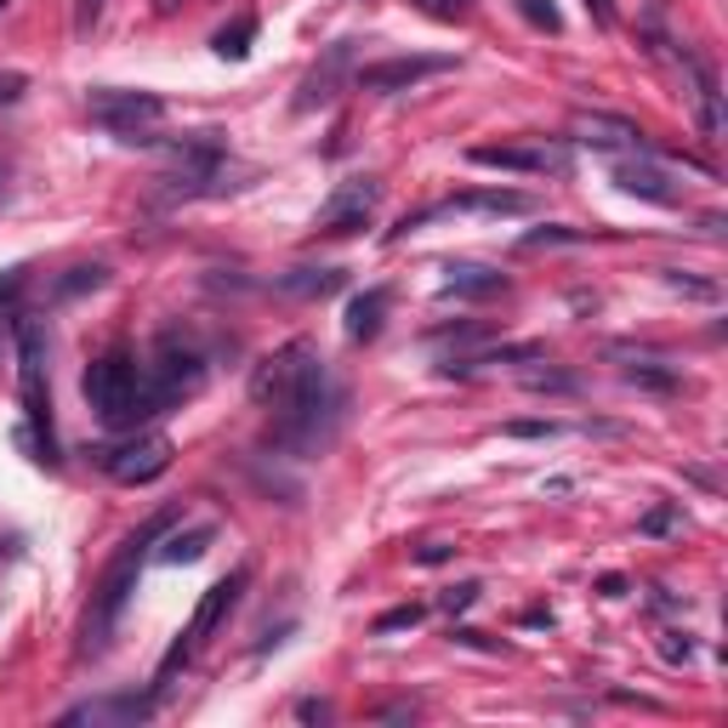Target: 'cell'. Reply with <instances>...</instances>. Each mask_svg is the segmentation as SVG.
I'll return each instance as SVG.
<instances>
[{
  "label": "cell",
  "instance_id": "cell-19",
  "mask_svg": "<svg viewBox=\"0 0 728 728\" xmlns=\"http://www.w3.org/2000/svg\"><path fill=\"white\" fill-rule=\"evenodd\" d=\"M615 183L626 188V194H643V199H655V206H671V188H666V177L655 165H615Z\"/></svg>",
  "mask_w": 728,
  "mask_h": 728
},
{
  "label": "cell",
  "instance_id": "cell-8",
  "mask_svg": "<svg viewBox=\"0 0 728 728\" xmlns=\"http://www.w3.org/2000/svg\"><path fill=\"white\" fill-rule=\"evenodd\" d=\"M148 375L160 382L165 405H177V398L199 393V382H206V354H199L194 342H183V336H160V354H155V365H148Z\"/></svg>",
  "mask_w": 728,
  "mask_h": 728
},
{
  "label": "cell",
  "instance_id": "cell-13",
  "mask_svg": "<svg viewBox=\"0 0 728 728\" xmlns=\"http://www.w3.org/2000/svg\"><path fill=\"white\" fill-rule=\"evenodd\" d=\"M439 296H461V303H490V296H507V273H495L484 262H449Z\"/></svg>",
  "mask_w": 728,
  "mask_h": 728
},
{
  "label": "cell",
  "instance_id": "cell-29",
  "mask_svg": "<svg viewBox=\"0 0 728 728\" xmlns=\"http://www.w3.org/2000/svg\"><path fill=\"white\" fill-rule=\"evenodd\" d=\"M587 234L581 229H535L530 239H523V250H541V245H581Z\"/></svg>",
  "mask_w": 728,
  "mask_h": 728
},
{
  "label": "cell",
  "instance_id": "cell-15",
  "mask_svg": "<svg viewBox=\"0 0 728 728\" xmlns=\"http://www.w3.org/2000/svg\"><path fill=\"white\" fill-rule=\"evenodd\" d=\"M472 165H490V171H564V155L552 148H507V143H484L472 148Z\"/></svg>",
  "mask_w": 728,
  "mask_h": 728
},
{
  "label": "cell",
  "instance_id": "cell-38",
  "mask_svg": "<svg viewBox=\"0 0 728 728\" xmlns=\"http://www.w3.org/2000/svg\"><path fill=\"white\" fill-rule=\"evenodd\" d=\"M296 717H303V723H324V717H331V706H324V700H303Z\"/></svg>",
  "mask_w": 728,
  "mask_h": 728
},
{
  "label": "cell",
  "instance_id": "cell-32",
  "mask_svg": "<svg viewBox=\"0 0 728 728\" xmlns=\"http://www.w3.org/2000/svg\"><path fill=\"white\" fill-rule=\"evenodd\" d=\"M661 655H666V661H689V655H694L689 632H661Z\"/></svg>",
  "mask_w": 728,
  "mask_h": 728
},
{
  "label": "cell",
  "instance_id": "cell-6",
  "mask_svg": "<svg viewBox=\"0 0 728 728\" xmlns=\"http://www.w3.org/2000/svg\"><path fill=\"white\" fill-rule=\"evenodd\" d=\"M245 587H250V569H234V575H222V581H217L206 597H199V609H194V620H188V632H183L177 643L165 649V661H160V677H171L177 666H188V661L199 655V643H206V638L217 632V626L229 620V609L239 604V592H245Z\"/></svg>",
  "mask_w": 728,
  "mask_h": 728
},
{
  "label": "cell",
  "instance_id": "cell-25",
  "mask_svg": "<svg viewBox=\"0 0 728 728\" xmlns=\"http://www.w3.org/2000/svg\"><path fill=\"white\" fill-rule=\"evenodd\" d=\"M523 387L530 393H575V375L569 370H523Z\"/></svg>",
  "mask_w": 728,
  "mask_h": 728
},
{
  "label": "cell",
  "instance_id": "cell-40",
  "mask_svg": "<svg viewBox=\"0 0 728 728\" xmlns=\"http://www.w3.org/2000/svg\"><path fill=\"white\" fill-rule=\"evenodd\" d=\"M416 706H382V723H410Z\"/></svg>",
  "mask_w": 728,
  "mask_h": 728
},
{
  "label": "cell",
  "instance_id": "cell-37",
  "mask_svg": "<svg viewBox=\"0 0 728 728\" xmlns=\"http://www.w3.org/2000/svg\"><path fill=\"white\" fill-rule=\"evenodd\" d=\"M587 12L597 17V29H615V23H620V17H615V7H609V0H587Z\"/></svg>",
  "mask_w": 728,
  "mask_h": 728
},
{
  "label": "cell",
  "instance_id": "cell-30",
  "mask_svg": "<svg viewBox=\"0 0 728 728\" xmlns=\"http://www.w3.org/2000/svg\"><path fill=\"white\" fill-rule=\"evenodd\" d=\"M638 530H643V535H666V530H677V507H649Z\"/></svg>",
  "mask_w": 728,
  "mask_h": 728
},
{
  "label": "cell",
  "instance_id": "cell-24",
  "mask_svg": "<svg viewBox=\"0 0 728 728\" xmlns=\"http://www.w3.org/2000/svg\"><path fill=\"white\" fill-rule=\"evenodd\" d=\"M421 604H398V609H387V615H375V638H387V632H410V626H421Z\"/></svg>",
  "mask_w": 728,
  "mask_h": 728
},
{
  "label": "cell",
  "instance_id": "cell-28",
  "mask_svg": "<svg viewBox=\"0 0 728 728\" xmlns=\"http://www.w3.org/2000/svg\"><path fill=\"white\" fill-rule=\"evenodd\" d=\"M479 581H461V587H449L444 597H439V609H449V615H461V609H472V604H479Z\"/></svg>",
  "mask_w": 728,
  "mask_h": 728
},
{
  "label": "cell",
  "instance_id": "cell-26",
  "mask_svg": "<svg viewBox=\"0 0 728 728\" xmlns=\"http://www.w3.org/2000/svg\"><path fill=\"white\" fill-rule=\"evenodd\" d=\"M518 12L535 23V29H546V35H558L564 29V17H558V7H552V0H518Z\"/></svg>",
  "mask_w": 728,
  "mask_h": 728
},
{
  "label": "cell",
  "instance_id": "cell-18",
  "mask_svg": "<svg viewBox=\"0 0 728 728\" xmlns=\"http://www.w3.org/2000/svg\"><path fill=\"white\" fill-rule=\"evenodd\" d=\"M694 74V103H700V132L706 137H723V91H717V74L706 63H689Z\"/></svg>",
  "mask_w": 728,
  "mask_h": 728
},
{
  "label": "cell",
  "instance_id": "cell-12",
  "mask_svg": "<svg viewBox=\"0 0 728 728\" xmlns=\"http://www.w3.org/2000/svg\"><path fill=\"white\" fill-rule=\"evenodd\" d=\"M148 717H155V700H148V694H109V700H86V706L63 712V723H91V728H103V723L137 728Z\"/></svg>",
  "mask_w": 728,
  "mask_h": 728
},
{
  "label": "cell",
  "instance_id": "cell-42",
  "mask_svg": "<svg viewBox=\"0 0 728 728\" xmlns=\"http://www.w3.org/2000/svg\"><path fill=\"white\" fill-rule=\"evenodd\" d=\"M7 7H12V0H0V12H7Z\"/></svg>",
  "mask_w": 728,
  "mask_h": 728
},
{
  "label": "cell",
  "instance_id": "cell-7",
  "mask_svg": "<svg viewBox=\"0 0 728 728\" xmlns=\"http://www.w3.org/2000/svg\"><path fill=\"white\" fill-rule=\"evenodd\" d=\"M103 472L114 484H148V479H160V472L171 467V439L165 433H143V439H125L114 449H103Z\"/></svg>",
  "mask_w": 728,
  "mask_h": 728
},
{
  "label": "cell",
  "instance_id": "cell-1",
  "mask_svg": "<svg viewBox=\"0 0 728 728\" xmlns=\"http://www.w3.org/2000/svg\"><path fill=\"white\" fill-rule=\"evenodd\" d=\"M86 405L109 427H143V421H155V416L171 410L160 382L132 354H103L86 370Z\"/></svg>",
  "mask_w": 728,
  "mask_h": 728
},
{
  "label": "cell",
  "instance_id": "cell-23",
  "mask_svg": "<svg viewBox=\"0 0 728 728\" xmlns=\"http://www.w3.org/2000/svg\"><path fill=\"white\" fill-rule=\"evenodd\" d=\"M109 285V268H69V280L58 285V296H81V291H103Z\"/></svg>",
  "mask_w": 728,
  "mask_h": 728
},
{
  "label": "cell",
  "instance_id": "cell-35",
  "mask_svg": "<svg viewBox=\"0 0 728 728\" xmlns=\"http://www.w3.org/2000/svg\"><path fill=\"white\" fill-rule=\"evenodd\" d=\"M97 17H103V0H81V12H74V35H91Z\"/></svg>",
  "mask_w": 728,
  "mask_h": 728
},
{
  "label": "cell",
  "instance_id": "cell-34",
  "mask_svg": "<svg viewBox=\"0 0 728 728\" xmlns=\"http://www.w3.org/2000/svg\"><path fill=\"white\" fill-rule=\"evenodd\" d=\"M23 91H29V81H23L17 69H0V103H17Z\"/></svg>",
  "mask_w": 728,
  "mask_h": 728
},
{
  "label": "cell",
  "instance_id": "cell-43",
  "mask_svg": "<svg viewBox=\"0 0 728 728\" xmlns=\"http://www.w3.org/2000/svg\"><path fill=\"white\" fill-rule=\"evenodd\" d=\"M160 7H177V0H160Z\"/></svg>",
  "mask_w": 728,
  "mask_h": 728
},
{
  "label": "cell",
  "instance_id": "cell-41",
  "mask_svg": "<svg viewBox=\"0 0 728 728\" xmlns=\"http://www.w3.org/2000/svg\"><path fill=\"white\" fill-rule=\"evenodd\" d=\"M0 199H7V177H0Z\"/></svg>",
  "mask_w": 728,
  "mask_h": 728
},
{
  "label": "cell",
  "instance_id": "cell-21",
  "mask_svg": "<svg viewBox=\"0 0 728 728\" xmlns=\"http://www.w3.org/2000/svg\"><path fill=\"white\" fill-rule=\"evenodd\" d=\"M250 40H257V17H234L229 29H217L211 46H217V58H234V63H239V58L250 52Z\"/></svg>",
  "mask_w": 728,
  "mask_h": 728
},
{
  "label": "cell",
  "instance_id": "cell-10",
  "mask_svg": "<svg viewBox=\"0 0 728 728\" xmlns=\"http://www.w3.org/2000/svg\"><path fill=\"white\" fill-rule=\"evenodd\" d=\"M347 81H354V40H336L331 52H324V63H313L308 81L296 86V114H313L324 103H336Z\"/></svg>",
  "mask_w": 728,
  "mask_h": 728
},
{
  "label": "cell",
  "instance_id": "cell-11",
  "mask_svg": "<svg viewBox=\"0 0 728 728\" xmlns=\"http://www.w3.org/2000/svg\"><path fill=\"white\" fill-rule=\"evenodd\" d=\"M444 69H456V58H382V63H365L354 74V86L387 97V91H410L421 81H433V74H444Z\"/></svg>",
  "mask_w": 728,
  "mask_h": 728
},
{
  "label": "cell",
  "instance_id": "cell-36",
  "mask_svg": "<svg viewBox=\"0 0 728 728\" xmlns=\"http://www.w3.org/2000/svg\"><path fill=\"white\" fill-rule=\"evenodd\" d=\"M23 273H29V268H7V273H0V308H7L12 296L23 291Z\"/></svg>",
  "mask_w": 728,
  "mask_h": 728
},
{
  "label": "cell",
  "instance_id": "cell-5",
  "mask_svg": "<svg viewBox=\"0 0 728 728\" xmlns=\"http://www.w3.org/2000/svg\"><path fill=\"white\" fill-rule=\"evenodd\" d=\"M86 109H91V120L103 125V132H114L120 143H160L155 125L165 120V103H160L155 91H114V86H103V91L86 97Z\"/></svg>",
  "mask_w": 728,
  "mask_h": 728
},
{
  "label": "cell",
  "instance_id": "cell-2",
  "mask_svg": "<svg viewBox=\"0 0 728 728\" xmlns=\"http://www.w3.org/2000/svg\"><path fill=\"white\" fill-rule=\"evenodd\" d=\"M171 523H177V513H160V518H148L137 535H125V546L114 552V564H109V575H103V587H97V597H91V615H86V655H103V643H109V632H114V620H120V609H125V597L137 592V564H143V546H155Z\"/></svg>",
  "mask_w": 728,
  "mask_h": 728
},
{
  "label": "cell",
  "instance_id": "cell-16",
  "mask_svg": "<svg viewBox=\"0 0 728 728\" xmlns=\"http://www.w3.org/2000/svg\"><path fill=\"white\" fill-rule=\"evenodd\" d=\"M387 308H393V291L387 285H370L347 303V342H375L387 324Z\"/></svg>",
  "mask_w": 728,
  "mask_h": 728
},
{
  "label": "cell",
  "instance_id": "cell-33",
  "mask_svg": "<svg viewBox=\"0 0 728 728\" xmlns=\"http://www.w3.org/2000/svg\"><path fill=\"white\" fill-rule=\"evenodd\" d=\"M410 7H421L427 17H444V23H449V17H461V12H467V7H461V0H410Z\"/></svg>",
  "mask_w": 728,
  "mask_h": 728
},
{
  "label": "cell",
  "instance_id": "cell-4",
  "mask_svg": "<svg viewBox=\"0 0 728 728\" xmlns=\"http://www.w3.org/2000/svg\"><path fill=\"white\" fill-rule=\"evenodd\" d=\"M324 359L313 354V342H291V347H280L273 359H262L257 365V375H250V398H257L262 410H291L296 398H308L319 382H324Z\"/></svg>",
  "mask_w": 728,
  "mask_h": 728
},
{
  "label": "cell",
  "instance_id": "cell-9",
  "mask_svg": "<svg viewBox=\"0 0 728 728\" xmlns=\"http://www.w3.org/2000/svg\"><path fill=\"white\" fill-rule=\"evenodd\" d=\"M375 199H382V183H375V177H347L331 199H324V211H319L313 229L319 234H359L370 222V211H375Z\"/></svg>",
  "mask_w": 728,
  "mask_h": 728
},
{
  "label": "cell",
  "instance_id": "cell-39",
  "mask_svg": "<svg viewBox=\"0 0 728 728\" xmlns=\"http://www.w3.org/2000/svg\"><path fill=\"white\" fill-rule=\"evenodd\" d=\"M449 552H456V546H444V541H433V546H421V552H416V558H421V564H444V558H449Z\"/></svg>",
  "mask_w": 728,
  "mask_h": 728
},
{
  "label": "cell",
  "instance_id": "cell-22",
  "mask_svg": "<svg viewBox=\"0 0 728 728\" xmlns=\"http://www.w3.org/2000/svg\"><path fill=\"white\" fill-rule=\"evenodd\" d=\"M626 382H632V387H649V393H671V387H677V370H661V365H626Z\"/></svg>",
  "mask_w": 728,
  "mask_h": 728
},
{
  "label": "cell",
  "instance_id": "cell-17",
  "mask_svg": "<svg viewBox=\"0 0 728 728\" xmlns=\"http://www.w3.org/2000/svg\"><path fill=\"white\" fill-rule=\"evenodd\" d=\"M273 291L296 296V303H319V296L342 291V268H291V273H273Z\"/></svg>",
  "mask_w": 728,
  "mask_h": 728
},
{
  "label": "cell",
  "instance_id": "cell-27",
  "mask_svg": "<svg viewBox=\"0 0 728 728\" xmlns=\"http://www.w3.org/2000/svg\"><path fill=\"white\" fill-rule=\"evenodd\" d=\"M666 285L683 291V296H694V303H717V285H712V280H689V273H677V268H666Z\"/></svg>",
  "mask_w": 728,
  "mask_h": 728
},
{
  "label": "cell",
  "instance_id": "cell-31",
  "mask_svg": "<svg viewBox=\"0 0 728 728\" xmlns=\"http://www.w3.org/2000/svg\"><path fill=\"white\" fill-rule=\"evenodd\" d=\"M558 421H507V439H552Z\"/></svg>",
  "mask_w": 728,
  "mask_h": 728
},
{
  "label": "cell",
  "instance_id": "cell-3",
  "mask_svg": "<svg viewBox=\"0 0 728 728\" xmlns=\"http://www.w3.org/2000/svg\"><path fill=\"white\" fill-rule=\"evenodd\" d=\"M17 382H23V416H29L17 444L35 449V461H58L52 393H46V324L40 319H17Z\"/></svg>",
  "mask_w": 728,
  "mask_h": 728
},
{
  "label": "cell",
  "instance_id": "cell-20",
  "mask_svg": "<svg viewBox=\"0 0 728 728\" xmlns=\"http://www.w3.org/2000/svg\"><path fill=\"white\" fill-rule=\"evenodd\" d=\"M206 546H211V530H188V535H171L165 530L160 564H194V558H206Z\"/></svg>",
  "mask_w": 728,
  "mask_h": 728
},
{
  "label": "cell",
  "instance_id": "cell-14",
  "mask_svg": "<svg viewBox=\"0 0 728 728\" xmlns=\"http://www.w3.org/2000/svg\"><path fill=\"white\" fill-rule=\"evenodd\" d=\"M569 132H575V143H587V148H638V155H643V132L632 120H620V114H597V109L575 114Z\"/></svg>",
  "mask_w": 728,
  "mask_h": 728
}]
</instances>
